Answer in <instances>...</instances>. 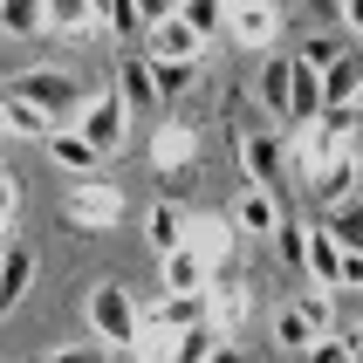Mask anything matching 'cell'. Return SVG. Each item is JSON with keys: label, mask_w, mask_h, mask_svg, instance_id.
<instances>
[{"label": "cell", "mask_w": 363, "mask_h": 363, "mask_svg": "<svg viewBox=\"0 0 363 363\" xmlns=\"http://www.w3.org/2000/svg\"><path fill=\"white\" fill-rule=\"evenodd\" d=\"M350 288H363V254H343V295Z\"/></svg>", "instance_id": "cell-36"}, {"label": "cell", "mask_w": 363, "mask_h": 363, "mask_svg": "<svg viewBox=\"0 0 363 363\" xmlns=\"http://www.w3.org/2000/svg\"><path fill=\"white\" fill-rule=\"evenodd\" d=\"M179 21H192V28L213 41L220 28H233V7H226V0H179Z\"/></svg>", "instance_id": "cell-28"}, {"label": "cell", "mask_w": 363, "mask_h": 363, "mask_svg": "<svg viewBox=\"0 0 363 363\" xmlns=\"http://www.w3.org/2000/svg\"><path fill=\"white\" fill-rule=\"evenodd\" d=\"M350 110H357V117H363V96H357V103H350Z\"/></svg>", "instance_id": "cell-41"}, {"label": "cell", "mask_w": 363, "mask_h": 363, "mask_svg": "<svg viewBox=\"0 0 363 363\" xmlns=\"http://www.w3.org/2000/svg\"><path fill=\"white\" fill-rule=\"evenodd\" d=\"M336 21H343L350 35H363V0H343V14H336Z\"/></svg>", "instance_id": "cell-37"}, {"label": "cell", "mask_w": 363, "mask_h": 363, "mask_svg": "<svg viewBox=\"0 0 363 363\" xmlns=\"http://www.w3.org/2000/svg\"><path fill=\"white\" fill-rule=\"evenodd\" d=\"M295 62H302V69H336V62H343V41L336 35H308L302 48H295Z\"/></svg>", "instance_id": "cell-30"}, {"label": "cell", "mask_w": 363, "mask_h": 363, "mask_svg": "<svg viewBox=\"0 0 363 363\" xmlns=\"http://www.w3.org/2000/svg\"><path fill=\"white\" fill-rule=\"evenodd\" d=\"M267 329H274V350H288V357H308V350H315V329H308V315L295 302L274 308V323H267Z\"/></svg>", "instance_id": "cell-24"}, {"label": "cell", "mask_w": 363, "mask_h": 363, "mask_svg": "<svg viewBox=\"0 0 363 363\" xmlns=\"http://www.w3.org/2000/svg\"><path fill=\"white\" fill-rule=\"evenodd\" d=\"M240 240H247V233L233 226V213H192V233H185V247H192L213 274L233 267V247H240Z\"/></svg>", "instance_id": "cell-7"}, {"label": "cell", "mask_w": 363, "mask_h": 363, "mask_svg": "<svg viewBox=\"0 0 363 363\" xmlns=\"http://www.w3.org/2000/svg\"><path fill=\"white\" fill-rule=\"evenodd\" d=\"M48 35H62V41H103L110 21L96 14V0H48Z\"/></svg>", "instance_id": "cell-15"}, {"label": "cell", "mask_w": 363, "mask_h": 363, "mask_svg": "<svg viewBox=\"0 0 363 363\" xmlns=\"http://www.w3.org/2000/svg\"><path fill=\"white\" fill-rule=\"evenodd\" d=\"M185 233H192V213H185L179 199H158L151 213H144V247H151L158 261H164V254H179Z\"/></svg>", "instance_id": "cell-17"}, {"label": "cell", "mask_w": 363, "mask_h": 363, "mask_svg": "<svg viewBox=\"0 0 363 363\" xmlns=\"http://www.w3.org/2000/svg\"><path fill=\"white\" fill-rule=\"evenodd\" d=\"M357 192H363V158H357V144H336V158L323 164V179L308 185V199H315V206L329 213V206L357 199Z\"/></svg>", "instance_id": "cell-10"}, {"label": "cell", "mask_w": 363, "mask_h": 363, "mask_svg": "<svg viewBox=\"0 0 363 363\" xmlns=\"http://www.w3.org/2000/svg\"><path fill=\"white\" fill-rule=\"evenodd\" d=\"M110 82H117V89H123V103H130L138 117H144V110H158V103H164V89H158V69H151V55H144V48H130V55L117 62V76H110Z\"/></svg>", "instance_id": "cell-13"}, {"label": "cell", "mask_w": 363, "mask_h": 363, "mask_svg": "<svg viewBox=\"0 0 363 363\" xmlns=\"http://www.w3.org/2000/svg\"><path fill=\"white\" fill-rule=\"evenodd\" d=\"M357 336H363V329H357Z\"/></svg>", "instance_id": "cell-42"}, {"label": "cell", "mask_w": 363, "mask_h": 363, "mask_svg": "<svg viewBox=\"0 0 363 363\" xmlns=\"http://www.w3.org/2000/svg\"><path fill=\"white\" fill-rule=\"evenodd\" d=\"M247 315H254V295H247L240 281H226V274H220V281H213V315H206V323L220 329L226 343H240V329H247Z\"/></svg>", "instance_id": "cell-20"}, {"label": "cell", "mask_w": 363, "mask_h": 363, "mask_svg": "<svg viewBox=\"0 0 363 363\" xmlns=\"http://www.w3.org/2000/svg\"><path fill=\"white\" fill-rule=\"evenodd\" d=\"M254 96H261V110L274 123H295V55H261V69H254Z\"/></svg>", "instance_id": "cell-8"}, {"label": "cell", "mask_w": 363, "mask_h": 363, "mask_svg": "<svg viewBox=\"0 0 363 363\" xmlns=\"http://www.w3.org/2000/svg\"><path fill=\"white\" fill-rule=\"evenodd\" d=\"M192 158H199V130H192V123L172 117V123H158V130H151V164H158L164 179H179Z\"/></svg>", "instance_id": "cell-14"}, {"label": "cell", "mask_w": 363, "mask_h": 363, "mask_svg": "<svg viewBox=\"0 0 363 363\" xmlns=\"http://www.w3.org/2000/svg\"><path fill=\"white\" fill-rule=\"evenodd\" d=\"M302 363H357V336H350V343H343V336H323Z\"/></svg>", "instance_id": "cell-34"}, {"label": "cell", "mask_w": 363, "mask_h": 363, "mask_svg": "<svg viewBox=\"0 0 363 363\" xmlns=\"http://www.w3.org/2000/svg\"><path fill=\"white\" fill-rule=\"evenodd\" d=\"M0 123H7V138H35V144H48V130H62L41 103H28L21 89H7V103H0Z\"/></svg>", "instance_id": "cell-22"}, {"label": "cell", "mask_w": 363, "mask_h": 363, "mask_svg": "<svg viewBox=\"0 0 363 363\" xmlns=\"http://www.w3.org/2000/svg\"><path fill=\"white\" fill-rule=\"evenodd\" d=\"M206 363H240V350H233V343H220V350H213Z\"/></svg>", "instance_id": "cell-39"}, {"label": "cell", "mask_w": 363, "mask_h": 363, "mask_svg": "<svg viewBox=\"0 0 363 363\" xmlns=\"http://www.w3.org/2000/svg\"><path fill=\"white\" fill-rule=\"evenodd\" d=\"M281 144H288V179L302 185V192L323 179V164L336 158V138H329V123H323V117H315V123H288Z\"/></svg>", "instance_id": "cell-5"}, {"label": "cell", "mask_w": 363, "mask_h": 363, "mask_svg": "<svg viewBox=\"0 0 363 363\" xmlns=\"http://www.w3.org/2000/svg\"><path fill=\"white\" fill-rule=\"evenodd\" d=\"M0 28H7V41L48 35V0H0Z\"/></svg>", "instance_id": "cell-23"}, {"label": "cell", "mask_w": 363, "mask_h": 363, "mask_svg": "<svg viewBox=\"0 0 363 363\" xmlns=\"http://www.w3.org/2000/svg\"><path fill=\"white\" fill-rule=\"evenodd\" d=\"M281 7H254V14H233V28H226V35L240 41L247 55H274V41H281Z\"/></svg>", "instance_id": "cell-21"}, {"label": "cell", "mask_w": 363, "mask_h": 363, "mask_svg": "<svg viewBox=\"0 0 363 363\" xmlns=\"http://www.w3.org/2000/svg\"><path fill=\"white\" fill-rule=\"evenodd\" d=\"M274 254H281L288 267H308V226H295V220H288L281 233H274Z\"/></svg>", "instance_id": "cell-31"}, {"label": "cell", "mask_w": 363, "mask_h": 363, "mask_svg": "<svg viewBox=\"0 0 363 363\" xmlns=\"http://www.w3.org/2000/svg\"><path fill=\"white\" fill-rule=\"evenodd\" d=\"M82 323H89L96 343H110L117 357H130L138 336H144V295H130L123 281H96V288H82Z\"/></svg>", "instance_id": "cell-1"}, {"label": "cell", "mask_w": 363, "mask_h": 363, "mask_svg": "<svg viewBox=\"0 0 363 363\" xmlns=\"http://www.w3.org/2000/svg\"><path fill=\"white\" fill-rule=\"evenodd\" d=\"M233 14H254V7H281V0H226Z\"/></svg>", "instance_id": "cell-38"}, {"label": "cell", "mask_w": 363, "mask_h": 363, "mask_svg": "<svg viewBox=\"0 0 363 363\" xmlns=\"http://www.w3.org/2000/svg\"><path fill=\"white\" fill-rule=\"evenodd\" d=\"M110 357H117V350L96 343V336H89V343H62V350H48V363H110Z\"/></svg>", "instance_id": "cell-32"}, {"label": "cell", "mask_w": 363, "mask_h": 363, "mask_svg": "<svg viewBox=\"0 0 363 363\" xmlns=\"http://www.w3.org/2000/svg\"><path fill=\"white\" fill-rule=\"evenodd\" d=\"M323 226L350 247V254H363V192H357V199H343V206H329V213H323Z\"/></svg>", "instance_id": "cell-27"}, {"label": "cell", "mask_w": 363, "mask_h": 363, "mask_svg": "<svg viewBox=\"0 0 363 363\" xmlns=\"http://www.w3.org/2000/svg\"><path fill=\"white\" fill-rule=\"evenodd\" d=\"M35 267H41L35 240H7V267H0V308H7V315H21L28 288H35Z\"/></svg>", "instance_id": "cell-16"}, {"label": "cell", "mask_w": 363, "mask_h": 363, "mask_svg": "<svg viewBox=\"0 0 363 363\" xmlns=\"http://www.w3.org/2000/svg\"><path fill=\"white\" fill-rule=\"evenodd\" d=\"M0 220H7V240H21V179L14 172L0 179Z\"/></svg>", "instance_id": "cell-33"}, {"label": "cell", "mask_w": 363, "mask_h": 363, "mask_svg": "<svg viewBox=\"0 0 363 363\" xmlns=\"http://www.w3.org/2000/svg\"><path fill=\"white\" fill-rule=\"evenodd\" d=\"M206 48H213V41H206L192 21H179V14L158 21V28L144 35V55H151V62H206Z\"/></svg>", "instance_id": "cell-11"}, {"label": "cell", "mask_w": 363, "mask_h": 363, "mask_svg": "<svg viewBox=\"0 0 363 363\" xmlns=\"http://www.w3.org/2000/svg\"><path fill=\"white\" fill-rule=\"evenodd\" d=\"M233 151H240V164H247V185H267V192L295 185V179H288V144H281V130H233Z\"/></svg>", "instance_id": "cell-4"}, {"label": "cell", "mask_w": 363, "mask_h": 363, "mask_svg": "<svg viewBox=\"0 0 363 363\" xmlns=\"http://www.w3.org/2000/svg\"><path fill=\"white\" fill-rule=\"evenodd\" d=\"M323 7H329V14H343V0H323Z\"/></svg>", "instance_id": "cell-40"}, {"label": "cell", "mask_w": 363, "mask_h": 363, "mask_svg": "<svg viewBox=\"0 0 363 363\" xmlns=\"http://www.w3.org/2000/svg\"><path fill=\"white\" fill-rule=\"evenodd\" d=\"M343 254H350V247L336 240L323 220L308 226V267H302V274H308V288H343Z\"/></svg>", "instance_id": "cell-18"}, {"label": "cell", "mask_w": 363, "mask_h": 363, "mask_svg": "<svg viewBox=\"0 0 363 363\" xmlns=\"http://www.w3.org/2000/svg\"><path fill=\"white\" fill-rule=\"evenodd\" d=\"M158 281H164V295H206L220 274H213L192 247H179V254H164V261H158Z\"/></svg>", "instance_id": "cell-19"}, {"label": "cell", "mask_w": 363, "mask_h": 363, "mask_svg": "<svg viewBox=\"0 0 363 363\" xmlns=\"http://www.w3.org/2000/svg\"><path fill=\"white\" fill-rule=\"evenodd\" d=\"M138 14H144V28H158V21L179 14V0H138Z\"/></svg>", "instance_id": "cell-35"}, {"label": "cell", "mask_w": 363, "mask_h": 363, "mask_svg": "<svg viewBox=\"0 0 363 363\" xmlns=\"http://www.w3.org/2000/svg\"><path fill=\"white\" fill-rule=\"evenodd\" d=\"M62 213H69V226H89V233H110V226H123V192L103 179H76L69 185V199H62Z\"/></svg>", "instance_id": "cell-6"}, {"label": "cell", "mask_w": 363, "mask_h": 363, "mask_svg": "<svg viewBox=\"0 0 363 363\" xmlns=\"http://www.w3.org/2000/svg\"><path fill=\"white\" fill-rule=\"evenodd\" d=\"M76 130L96 144L103 158H117L123 144H130V130H138V110L123 103V89H117V82H103V89H89V103H82Z\"/></svg>", "instance_id": "cell-2"}, {"label": "cell", "mask_w": 363, "mask_h": 363, "mask_svg": "<svg viewBox=\"0 0 363 363\" xmlns=\"http://www.w3.org/2000/svg\"><path fill=\"white\" fill-rule=\"evenodd\" d=\"M323 89H329V110H350L363 96V55H343L336 69H323Z\"/></svg>", "instance_id": "cell-25"}, {"label": "cell", "mask_w": 363, "mask_h": 363, "mask_svg": "<svg viewBox=\"0 0 363 363\" xmlns=\"http://www.w3.org/2000/svg\"><path fill=\"white\" fill-rule=\"evenodd\" d=\"M226 213H233V226H240L247 240H274V233L288 226L281 220V192H267V185H240Z\"/></svg>", "instance_id": "cell-9"}, {"label": "cell", "mask_w": 363, "mask_h": 363, "mask_svg": "<svg viewBox=\"0 0 363 363\" xmlns=\"http://www.w3.org/2000/svg\"><path fill=\"white\" fill-rule=\"evenodd\" d=\"M336 295H343V288H302V295H295V308H302L308 329H315V343L336 336Z\"/></svg>", "instance_id": "cell-26"}, {"label": "cell", "mask_w": 363, "mask_h": 363, "mask_svg": "<svg viewBox=\"0 0 363 363\" xmlns=\"http://www.w3.org/2000/svg\"><path fill=\"white\" fill-rule=\"evenodd\" d=\"M41 151H48V164H55V172H69V179H96V172H103V151L82 138L76 123L48 130V144H41Z\"/></svg>", "instance_id": "cell-12"}, {"label": "cell", "mask_w": 363, "mask_h": 363, "mask_svg": "<svg viewBox=\"0 0 363 363\" xmlns=\"http://www.w3.org/2000/svg\"><path fill=\"white\" fill-rule=\"evenodd\" d=\"M151 69H158L164 103H172V96H185V89H199V69H206V62H151Z\"/></svg>", "instance_id": "cell-29"}, {"label": "cell", "mask_w": 363, "mask_h": 363, "mask_svg": "<svg viewBox=\"0 0 363 363\" xmlns=\"http://www.w3.org/2000/svg\"><path fill=\"white\" fill-rule=\"evenodd\" d=\"M14 89H21L28 103H41V110H48L55 123H76V117H82V103H89V89H76L62 62H35V69H21V76H14Z\"/></svg>", "instance_id": "cell-3"}]
</instances>
